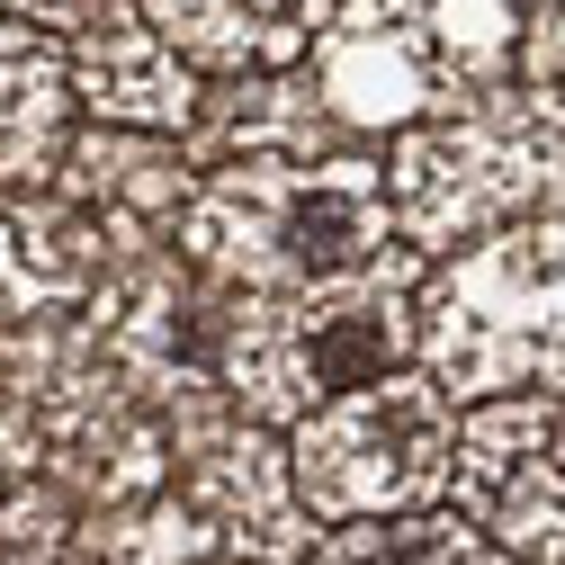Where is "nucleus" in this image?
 Returning a JSON list of instances; mask_svg holds the SVG:
<instances>
[{
	"label": "nucleus",
	"mask_w": 565,
	"mask_h": 565,
	"mask_svg": "<svg viewBox=\"0 0 565 565\" xmlns=\"http://www.w3.org/2000/svg\"><path fill=\"white\" fill-rule=\"evenodd\" d=\"M206 565H243V556H206Z\"/></svg>",
	"instance_id": "obj_22"
},
{
	"label": "nucleus",
	"mask_w": 565,
	"mask_h": 565,
	"mask_svg": "<svg viewBox=\"0 0 565 565\" xmlns=\"http://www.w3.org/2000/svg\"><path fill=\"white\" fill-rule=\"evenodd\" d=\"M54 198H73L82 216L108 234V252H135V243H162L180 225V206L198 189L180 135H153V126H108V117H73L63 126L54 162L36 171Z\"/></svg>",
	"instance_id": "obj_10"
},
{
	"label": "nucleus",
	"mask_w": 565,
	"mask_h": 565,
	"mask_svg": "<svg viewBox=\"0 0 565 565\" xmlns=\"http://www.w3.org/2000/svg\"><path fill=\"white\" fill-rule=\"evenodd\" d=\"M512 45H521L512 0H332L297 73L332 108V126L360 145V135H395L503 82Z\"/></svg>",
	"instance_id": "obj_5"
},
{
	"label": "nucleus",
	"mask_w": 565,
	"mask_h": 565,
	"mask_svg": "<svg viewBox=\"0 0 565 565\" xmlns=\"http://www.w3.org/2000/svg\"><path fill=\"white\" fill-rule=\"evenodd\" d=\"M73 126L63 45L28 19H0V180H36Z\"/></svg>",
	"instance_id": "obj_16"
},
{
	"label": "nucleus",
	"mask_w": 565,
	"mask_h": 565,
	"mask_svg": "<svg viewBox=\"0 0 565 565\" xmlns=\"http://www.w3.org/2000/svg\"><path fill=\"white\" fill-rule=\"evenodd\" d=\"M386 206L395 243H413L422 260L521 216H565V90L503 73L440 117L395 126Z\"/></svg>",
	"instance_id": "obj_2"
},
{
	"label": "nucleus",
	"mask_w": 565,
	"mask_h": 565,
	"mask_svg": "<svg viewBox=\"0 0 565 565\" xmlns=\"http://www.w3.org/2000/svg\"><path fill=\"white\" fill-rule=\"evenodd\" d=\"M413 288H422L413 243L377 252L369 269L306 278V288H225V323H216L225 395L243 413H260L269 431H288L323 395L404 369L413 360Z\"/></svg>",
	"instance_id": "obj_3"
},
{
	"label": "nucleus",
	"mask_w": 565,
	"mask_h": 565,
	"mask_svg": "<svg viewBox=\"0 0 565 565\" xmlns=\"http://www.w3.org/2000/svg\"><path fill=\"white\" fill-rule=\"evenodd\" d=\"M171 243L216 288H306V278L369 269L377 252H395L386 162L360 145H332V153H288V162L198 171Z\"/></svg>",
	"instance_id": "obj_1"
},
{
	"label": "nucleus",
	"mask_w": 565,
	"mask_h": 565,
	"mask_svg": "<svg viewBox=\"0 0 565 565\" xmlns=\"http://www.w3.org/2000/svg\"><path fill=\"white\" fill-rule=\"evenodd\" d=\"M198 73H269L297 63L306 36L332 19V0H135Z\"/></svg>",
	"instance_id": "obj_14"
},
{
	"label": "nucleus",
	"mask_w": 565,
	"mask_h": 565,
	"mask_svg": "<svg viewBox=\"0 0 565 565\" xmlns=\"http://www.w3.org/2000/svg\"><path fill=\"white\" fill-rule=\"evenodd\" d=\"M449 449H458V395L404 360L360 377L288 422V476L315 521H377L449 503Z\"/></svg>",
	"instance_id": "obj_6"
},
{
	"label": "nucleus",
	"mask_w": 565,
	"mask_h": 565,
	"mask_svg": "<svg viewBox=\"0 0 565 565\" xmlns=\"http://www.w3.org/2000/svg\"><path fill=\"white\" fill-rule=\"evenodd\" d=\"M297 565H530V556L484 539L449 503H422V512H377V521H323Z\"/></svg>",
	"instance_id": "obj_15"
},
{
	"label": "nucleus",
	"mask_w": 565,
	"mask_h": 565,
	"mask_svg": "<svg viewBox=\"0 0 565 565\" xmlns=\"http://www.w3.org/2000/svg\"><path fill=\"white\" fill-rule=\"evenodd\" d=\"M350 135L332 126V108L315 99V82L297 63H269V73H206L198 108L180 126L189 171H225V162H288V153H332Z\"/></svg>",
	"instance_id": "obj_12"
},
{
	"label": "nucleus",
	"mask_w": 565,
	"mask_h": 565,
	"mask_svg": "<svg viewBox=\"0 0 565 565\" xmlns=\"http://www.w3.org/2000/svg\"><path fill=\"white\" fill-rule=\"evenodd\" d=\"M198 63L145 19V10H117L99 28L63 36V90H73V117H108V126H153L180 135L198 108Z\"/></svg>",
	"instance_id": "obj_11"
},
{
	"label": "nucleus",
	"mask_w": 565,
	"mask_h": 565,
	"mask_svg": "<svg viewBox=\"0 0 565 565\" xmlns=\"http://www.w3.org/2000/svg\"><path fill=\"white\" fill-rule=\"evenodd\" d=\"M82 332L108 350V369L162 413V395L216 377V323H225V288L206 278L171 234L108 252V269L90 278V297L73 306Z\"/></svg>",
	"instance_id": "obj_9"
},
{
	"label": "nucleus",
	"mask_w": 565,
	"mask_h": 565,
	"mask_svg": "<svg viewBox=\"0 0 565 565\" xmlns=\"http://www.w3.org/2000/svg\"><path fill=\"white\" fill-rule=\"evenodd\" d=\"M512 73H530V82H556V90H565V10H547V19H530V28H521Z\"/></svg>",
	"instance_id": "obj_21"
},
{
	"label": "nucleus",
	"mask_w": 565,
	"mask_h": 565,
	"mask_svg": "<svg viewBox=\"0 0 565 565\" xmlns=\"http://www.w3.org/2000/svg\"><path fill=\"white\" fill-rule=\"evenodd\" d=\"M162 440H171V484L180 503L206 521L216 556L243 565H297L315 547V512L288 476V431H269L260 413L225 395V377H198L162 395Z\"/></svg>",
	"instance_id": "obj_7"
},
{
	"label": "nucleus",
	"mask_w": 565,
	"mask_h": 565,
	"mask_svg": "<svg viewBox=\"0 0 565 565\" xmlns=\"http://www.w3.org/2000/svg\"><path fill=\"white\" fill-rule=\"evenodd\" d=\"M10 476H45V440H36L28 404L0 386V484H10Z\"/></svg>",
	"instance_id": "obj_20"
},
{
	"label": "nucleus",
	"mask_w": 565,
	"mask_h": 565,
	"mask_svg": "<svg viewBox=\"0 0 565 565\" xmlns=\"http://www.w3.org/2000/svg\"><path fill=\"white\" fill-rule=\"evenodd\" d=\"M206 556H216V539L180 503V484L73 512V547H63V565H206Z\"/></svg>",
	"instance_id": "obj_17"
},
{
	"label": "nucleus",
	"mask_w": 565,
	"mask_h": 565,
	"mask_svg": "<svg viewBox=\"0 0 565 565\" xmlns=\"http://www.w3.org/2000/svg\"><path fill=\"white\" fill-rule=\"evenodd\" d=\"M73 547V493L54 476H10L0 484V565H63Z\"/></svg>",
	"instance_id": "obj_18"
},
{
	"label": "nucleus",
	"mask_w": 565,
	"mask_h": 565,
	"mask_svg": "<svg viewBox=\"0 0 565 565\" xmlns=\"http://www.w3.org/2000/svg\"><path fill=\"white\" fill-rule=\"evenodd\" d=\"M117 10H135V0H0V19H28V28H45L54 45L73 36V28H99V19H117Z\"/></svg>",
	"instance_id": "obj_19"
},
{
	"label": "nucleus",
	"mask_w": 565,
	"mask_h": 565,
	"mask_svg": "<svg viewBox=\"0 0 565 565\" xmlns=\"http://www.w3.org/2000/svg\"><path fill=\"white\" fill-rule=\"evenodd\" d=\"M108 269V234L45 180H0V323L73 315Z\"/></svg>",
	"instance_id": "obj_13"
},
{
	"label": "nucleus",
	"mask_w": 565,
	"mask_h": 565,
	"mask_svg": "<svg viewBox=\"0 0 565 565\" xmlns=\"http://www.w3.org/2000/svg\"><path fill=\"white\" fill-rule=\"evenodd\" d=\"M449 512L530 565H565V386H512L458 404Z\"/></svg>",
	"instance_id": "obj_8"
},
{
	"label": "nucleus",
	"mask_w": 565,
	"mask_h": 565,
	"mask_svg": "<svg viewBox=\"0 0 565 565\" xmlns=\"http://www.w3.org/2000/svg\"><path fill=\"white\" fill-rule=\"evenodd\" d=\"M413 360L458 404L565 386V216H521L422 260Z\"/></svg>",
	"instance_id": "obj_4"
}]
</instances>
